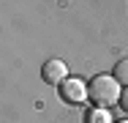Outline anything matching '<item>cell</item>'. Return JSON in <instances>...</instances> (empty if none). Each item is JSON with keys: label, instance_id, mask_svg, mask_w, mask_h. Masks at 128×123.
<instances>
[{"label": "cell", "instance_id": "2", "mask_svg": "<svg viewBox=\"0 0 128 123\" xmlns=\"http://www.w3.org/2000/svg\"><path fill=\"white\" fill-rule=\"evenodd\" d=\"M60 96H63V101H68V104H84L90 98V85L82 82L79 77H68L60 85Z\"/></svg>", "mask_w": 128, "mask_h": 123}, {"label": "cell", "instance_id": "7", "mask_svg": "<svg viewBox=\"0 0 128 123\" xmlns=\"http://www.w3.org/2000/svg\"><path fill=\"white\" fill-rule=\"evenodd\" d=\"M117 123H128V118H123V120H117Z\"/></svg>", "mask_w": 128, "mask_h": 123}, {"label": "cell", "instance_id": "6", "mask_svg": "<svg viewBox=\"0 0 128 123\" xmlns=\"http://www.w3.org/2000/svg\"><path fill=\"white\" fill-rule=\"evenodd\" d=\"M120 107H123V112L128 115V88L123 90V96H120Z\"/></svg>", "mask_w": 128, "mask_h": 123}, {"label": "cell", "instance_id": "5", "mask_svg": "<svg viewBox=\"0 0 128 123\" xmlns=\"http://www.w3.org/2000/svg\"><path fill=\"white\" fill-rule=\"evenodd\" d=\"M120 85H126L128 88V57L126 60H117V66H114V74H112Z\"/></svg>", "mask_w": 128, "mask_h": 123}, {"label": "cell", "instance_id": "1", "mask_svg": "<svg viewBox=\"0 0 128 123\" xmlns=\"http://www.w3.org/2000/svg\"><path fill=\"white\" fill-rule=\"evenodd\" d=\"M90 101L101 109H109L112 104H120V96H123V85L112 77V74H98L93 77L90 82Z\"/></svg>", "mask_w": 128, "mask_h": 123}, {"label": "cell", "instance_id": "3", "mask_svg": "<svg viewBox=\"0 0 128 123\" xmlns=\"http://www.w3.org/2000/svg\"><path fill=\"white\" fill-rule=\"evenodd\" d=\"M41 79L46 82V85H63L66 79H68V66L60 60V57H52L44 63V69H41Z\"/></svg>", "mask_w": 128, "mask_h": 123}, {"label": "cell", "instance_id": "4", "mask_svg": "<svg viewBox=\"0 0 128 123\" xmlns=\"http://www.w3.org/2000/svg\"><path fill=\"white\" fill-rule=\"evenodd\" d=\"M87 123H112V115H109V109L96 107V109L87 112Z\"/></svg>", "mask_w": 128, "mask_h": 123}]
</instances>
